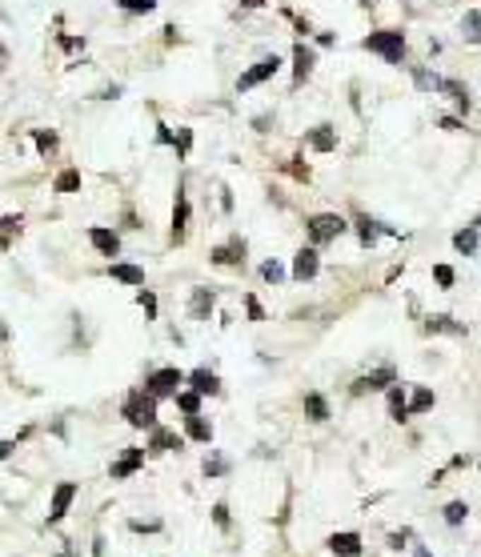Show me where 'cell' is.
Returning a JSON list of instances; mask_svg holds the SVG:
<instances>
[{"mask_svg": "<svg viewBox=\"0 0 481 557\" xmlns=\"http://www.w3.org/2000/svg\"><path fill=\"white\" fill-rule=\"evenodd\" d=\"M241 4H245V8H261V4H265V0H241Z\"/></svg>", "mask_w": 481, "mask_h": 557, "instance_id": "cell-47", "label": "cell"}, {"mask_svg": "<svg viewBox=\"0 0 481 557\" xmlns=\"http://www.w3.org/2000/svg\"><path fill=\"white\" fill-rule=\"evenodd\" d=\"M413 80H417V88H425V92H437V85H441V76L425 73V68H413Z\"/></svg>", "mask_w": 481, "mask_h": 557, "instance_id": "cell-36", "label": "cell"}, {"mask_svg": "<svg viewBox=\"0 0 481 557\" xmlns=\"http://www.w3.org/2000/svg\"><path fill=\"white\" fill-rule=\"evenodd\" d=\"M213 525H217V529H229V505H225V501L213 505Z\"/></svg>", "mask_w": 481, "mask_h": 557, "instance_id": "cell-40", "label": "cell"}, {"mask_svg": "<svg viewBox=\"0 0 481 557\" xmlns=\"http://www.w3.org/2000/svg\"><path fill=\"white\" fill-rule=\"evenodd\" d=\"M225 469H229V461H225L221 453H213V457H205V477H221Z\"/></svg>", "mask_w": 481, "mask_h": 557, "instance_id": "cell-38", "label": "cell"}, {"mask_svg": "<svg viewBox=\"0 0 481 557\" xmlns=\"http://www.w3.org/2000/svg\"><path fill=\"white\" fill-rule=\"evenodd\" d=\"M136 305L145 309L148 321H157V297H153V289H141V293H136Z\"/></svg>", "mask_w": 481, "mask_h": 557, "instance_id": "cell-34", "label": "cell"}, {"mask_svg": "<svg viewBox=\"0 0 481 557\" xmlns=\"http://www.w3.org/2000/svg\"><path fill=\"white\" fill-rule=\"evenodd\" d=\"M277 68H281V61H277V52H273V56H261V61L253 64V68H249V73L241 76V80H237V92H249V88H257L261 80H269V76L277 73Z\"/></svg>", "mask_w": 481, "mask_h": 557, "instance_id": "cell-6", "label": "cell"}, {"mask_svg": "<svg viewBox=\"0 0 481 557\" xmlns=\"http://www.w3.org/2000/svg\"><path fill=\"white\" fill-rule=\"evenodd\" d=\"M185 385H193V393H201V397H217V393H221V377H217L213 369L185 373Z\"/></svg>", "mask_w": 481, "mask_h": 557, "instance_id": "cell-9", "label": "cell"}, {"mask_svg": "<svg viewBox=\"0 0 481 557\" xmlns=\"http://www.w3.org/2000/svg\"><path fill=\"white\" fill-rule=\"evenodd\" d=\"M425 333H457V337H465V325H453V317H429L425 321Z\"/></svg>", "mask_w": 481, "mask_h": 557, "instance_id": "cell-23", "label": "cell"}, {"mask_svg": "<svg viewBox=\"0 0 481 557\" xmlns=\"http://www.w3.org/2000/svg\"><path fill=\"white\" fill-rule=\"evenodd\" d=\"M413 557H433V553H429V549H417V553H413Z\"/></svg>", "mask_w": 481, "mask_h": 557, "instance_id": "cell-49", "label": "cell"}, {"mask_svg": "<svg viewBox=\"0 0 481 557\" xmlns=\"http://www.w3.org/2000/svg\"><path fill=\"white\" fill-rule=\"evenodd\" d=\"M185 437H193V441H201V445H209L213 441V425L205 421V417H185Z\"/></svg>", "mask_w": 481, "mask_h": 557, "instance_id": "cell-20", "label": "cell"}, {"mask_svg": "<svg viewBox=\"0 0 481 557\" xmlns=\"http://www.w3.org/2000/svg\"><path fill=\"white\" fill-rule=\"evenodd\" d=\"M88 245L97 248L100 257H121V236L112 233V229H105V224H93V229H88Z\"/></svg>", "mask_w": 481, "mask_h": 557, "instance_id": "cell-8", "label": "cell"}, {"mask_svg": "<svg viewBox=\"0 0 481 557\" xmlns=\"http://www.w3.org/2000/svg\"><path fill=\"white\" fill-rule=\"evenodd\" d=\"M329 549H333L337 557H357L361 553V533H333V537H329Z\"/></svg>", "mask_w": 481, "mask_h": 557, "instance_id": "cell-18", "label": "cell"}, {"mask_svg": "<svg viewBox=\"0 0 481 557\" xmlns=\"http://www.w3.org/2000/svg\"><path fill=\"white\" fill-rule=\"evenodd\" d=\"M13 453H16V441H0V461L13 457Z\"/></svg>", "mask_w": 481, "mask_h": 557, "instance_id": "cell-46", "label": "cell"}, {"mask_svg": "<svg viewBox=\"0 0 481 557\" xmlns=\"http://www.w3.org/2000/svg\"><path fill=\"white\" fill-rule=\"evenodd\" d=\"M76 481H61L57 489H52V501H49V525H57V521H64V513H69V505L76 501Z\"/></svg>", "mask_w": 481, "mask_h": 557, "instance_id": "cell-5", "label": "cell"}, {"mask_svg": "<svg viewBox=\"0 0 481 557\" xmlns=\"http://www.w3.org/2000/svg\"><path fill=\"white\" fill-rule=\"evenodd\" d=\"M361 4H365V8H369V4H377V0H361Z\"/></svg>", "mask_w": 481, "mask_h": 557, "instance_id": "cell-50", "label": "cell"}, {"mask_svg": "<svg viewBox=\"0 0 481 557\" xmlns=\"http://www.w3.org/2000/svg\"><path fill=\"white\" fill-rule=\"evenodd\" d=\"M433 277H437V285H441V289L453 285V269H449V265H437V269H433Z\"/></svg>", "mask_w": 481, "mask_h": 557, "instance_id": "cell-41", "label": "cell"}, {"mask_svg": "<svg viewBox=\"0 0 481 557\" xmlns=\"http://www.w3.org/2000/svg\"><path fill=\"white\" fill-rule=\"evenodd\" d=\"M189 236V197H185V188L177 185V200H173V241L181 245Z\"/></svg>", "mask_w": 481, "mask_h": 557, "instance_id": "cell-13", "label": "cell"}, {"mask_svg": "<svg viewBox=\"0 0 481 557\" xmlns=\"http://www.w3.org/2000/svg\"><path fill=\"white\" fill-rule=\"evenodd\" d=\"M20 224H25L20 217H4V221H0V245H4V248L13 245V233L20 236Z\"/></svg>", "mask_w": 481, "mask_h": 557, "instance_id": "cell-31", "label": "cell"}, {"mask_svg": "<svg viewBox=\"0 0 481 557\" xmlns=\"http://www.w3.org/2000/svg\"><path fill=\"white\" fill-rule=\"evenodd\" d=\"M0 20H4V8H0Z\"/></svg>", "mask_w": 481, "mask_h": 557, "instance_id": "cell-51", "label": "cell"}, {"mask_svg": "<svg viewBox=\"0 0 481 557\" xmlns=\"http://www.w3.org/2000/svg\"><path fill=\"white\" fill-rule=\"evenodd\" d=\"M157 140H160V145H173V133H169V124H157Z\"/></svg>", "mask_w": 481, "mask_h": 557, "instance_id": "cell-45", "label": "cell"}, {"mask_svg": "<svg viewBox=\"0 0 481 557\" xmlns=\"http://www.w3.org/2000/svg\"><path fill=\"white\" fill-rule=\"evenodd\" d=\"M317 269H321L317 248H301V253H297V260H293V281H313V277H317Z\"/></svg>", "mask_w": 481, "mask_h": 557, "instance_id": "cell-16", "label": "cell"}, {"mask_svg": "<svg viewBox=\"0 0 481 557\" xmlns=\"http://www.w3.org/2000/svg\"><path fill=\"white\" fill-rule=\"evenodd\" d=\"M309 140V149H317V152H329V149H337V133L329 128V124H317L313 133L305 136Z\"/></svg>", "mask_w": 481, "mask_h": 557, "instance_id": "cell-19", "label": "cell"}, {"mask_svg": "<svg viewBox=\"0 0 481 557\" xmlns=\"http://www.w3.org/2000/svg\"><path fill=\"white\" fill-rule=\"evenodd\" d=\"M461 37H465L469 44H481V13L477 8H469V13L461 16Z\"/></svg>", "mask_w": 481, "mask_h": 557, "instance_id": "cell-22", "label": "cell"}, {"mask_svg": "<svg viewBox=\"0 0 481 557\" xmlns=\"http://www.w3.org/2000/svg\"><path fill=\"white\" fill-rule=\"evenodd\" d=\"M181 385H185V373L177 369V365H165V369H153L145 377V393H153L160 401V397H177Z\"/></svg>", "mask_w": 481, "mask_h": 557, "instance_id": "cell-3", "label": "cell"}, {"mask_svg": "<svg viewBox=\"0 0 481 557\" xmlns=\"http://www.w3.org/2000/svg\"><path fill=\"white\" fill-rule=\"evenodd\" d=\"M213 305H217V293H213V289H193V297H189V317L205 321V317L213 313Z\"/></svg>", "mask_w": 481, "mask_h": 557, "instance_id": "cell-17", "label": "cell"}, {"mask_svg": "<svg viewBox=\"0 0 481 557\" xmlns=\"http://www.w3.org/2000/svg\"><path fill=\"white\" fill-rule=\"evenodd\" d=\"M393 381H397L393 365H381V369H373V373H365V377H357V381H353V393H365V389H389Z\"/></svg>", "mask_w": 481, "mask_h": 557, "instance_id": "cell-10", "label": "cell"}, {"mask_svg": "<svg viewBox=\"0 0 481 557\" xmlns=\"http://www.w3.org/2000/svg\"><path fill=\"white\" fill-rule=\"evenodd\" d=\"M32 140H37L40 157H52V152L61 149V140H57V133H52V128H32Z\"/></svg>", "mask_w": 481, "mask_h": 557, "instance_id": "cell-24", "label": "cell"}, {"mask_svg": "<svg viewBox=\"0 0 481 557\" xmlns=\"http://www.w3.org/2000/svg\"><path fill=\"white\" fill-rule=\"evenodd\" d=\"M245 305H249V317H253V321H265V313H261L257 297H245Z\"/></svg>", "mask_w": 481, "mask_h": 557, "instance_id": "cell-44", "label": "cell"}, {"mask_svg": "<svg viewBox=\"0 0 481 557\" xmlns=\"http://www.w3.org/2000/svg\"><path fill=\"white\" fill-rule=\"evenodd\" d=\"M261 277H265L269 285H277V281H285V269L277 265V260H265V265H261Z\"/></svg>", "mask_w": 481, "mask_h": 557, "instance_id": "cell-39", "label": "cell"}, {"mask_svg": "<svg viewBox=\"0 0 481 557\" xmlns=\"http://www.w3.org/2000/svg\"><path fill=\"white\" fill-rule=\"evenodd\" d=\"M185 445V437H177L173 429H160V425H153L148 429V453H169V449H181Z\"/></svg>", "mask_w": 481, "mask_h": 557, "instance_id": "cell-12", "label": "cell"}, {"mask_svg": "<svg viewBox=\"0 0 481 557\" xmlns=\"http://www.w3.org/2000/svg\"><path fill=\"white\" fill-rule=\"evenodd\" d=\"M124 13H133V16H141V13H153L157 8V0H117Z\"/></svg>", "mask_w": 481, "mask_h": 557, "instance_id": "cell-35", "label": "cell"}, {"mask_svg": "<svg viewBox=\"0 0 481 557\" xmlns=\"http://www.w3.org/2000/svg\"><path fill=\"white\" fill-rule=\"evenodd\" d=\"M369 52H381L389 64H401L405 61V32H397V28H385V32H373V37L361 40Z\"/></svg>", "mask_w": 481, "mask_h": 557, "instance_id": "cell-2", "label": "cell"}, {"mask_svg": "<svg viewBox=\"0 0 481 557\" xmlns=\"http://www.w3.org/2000/svg\"><path fill=\"white\" fill-rule=\"evenodd\" d=\"M121 417L133 425V429H153V425H157V397L145 393V389H133V393L124 397Z\"/></svg>", "mask_w": 481, "mask_h": 557, "instance_id": "cell-1", "label": "cell"}, {"mask_svg": "<svg viewBox=\"0 0 481 557\" xmlns=\"http://www.w3.org/2000/svg\"><path fill=\"white\" fill-rule=\"evenodd\" d=\"M129 529H136V533H157L160 521H141V517H133V521H129Z\"/></svg>", "mask_w": 481, "mask_h": 557, "instance_id": "cell-42", "label": "cell"}, {"mask_svg": "<svg viewBox=\"0 0 481 557\" xmlns=\"http://www.w3.org/2000/svg\"><path fill=\"white\" fill-rule=\"evenodd\" d=\"M0 341H8V325L0 321Z\"/></svg>", "mask_w": 481, "mask_h": 557, "instance_id": "cell-48", "label": "cell"}, {"mask_svg": "<svg viewBox=\"0 0 481 557\" xmlns=\"http://www.w3.org/2000/svg\"><path fill=\"white\" fill-rule=\"evenodd\" d=\"M173 401H177V409H181L185 417H197V413H201V393H193V389H189V393L181 389V393H177Z\"/></svg>", "mask_w": 481, "mask_h": 557, "instance_id": "cell-27", "label": "cell"}, {"mask_svg": "<svg viewBox=\"0 0 481 557\" xmlns=\"http://www.w3.org/2000/svg\"><path fill=\"white\" fill-rule=\"evenodd\" d=\"M357 236H361V245L369 248L377 236H381V224L377 221H369V217H357Z\"/></svg>", "mask_w": 481, "mask_h": 557, "instance_id": "cell-28", "label": "cell"}, {"mask_svg": "<svg viewBox=\"0 0 481 557\" xmlns=\"http://www.w3.org/2000/svg\"><path fill=\"white\" fill-rule=\"evenodd\" d=\"M313 64H317L313 49H305V40H297L293 44V85H305L309 73H313Z\"/></svg>", "mask_w": 481, "mask_h": 557, "instance_id": "cell-11", "label": "cell"}, {"mask_svg": "<svg viewBox=\"0 0 481 557\" xmlns=\"http://www.w3.org/2000/svg\"><path fill=\"white\" fill-rule=\"evenodd\" d=\"M437 92H445V97H453V100H457V109H465V112H469V92H465V85H457V80H445V76H441V85H437Z\"/></svg>", "mask_w": 481, "mask_h": 557, "instance_id": "cell-25", "label": "cell"}, {"mask_svg": "<svg viewBox=\"0 0 481 557\" xmlns=\"http://www.w3.org/2000/svg\"><path fill=\"white\" fill-rule=\"evenodd\" d=\"M141 465H145V449H136V445H129L121 453V457L112 461V469H109V477L112 481H124V477H133L136 469H141Z\"/></svg>", "mask_w": 481, "mask_h": 557, "instance_id": "cell-7", "label": "cell"}, {"mask_svg": "<svg viewBox=\"0 0 481 557\" xmlns=\"http://www.w3.org/2000/svg\"><path fill=\"white\" fill-rule=\"evenodd\" d=\"M409 537H413L409 529H397V533H389V549H401V545H405Z\"/></svg>", "mask_w": 481, "mask_h": 557, "instance_id": "cell-43", "label": "cell"}, {"mask_svg": "<svg viewBox=\"0 0 481 557\" xmlns=\"http://www.w3.org/2000/svg\"><path fill=\"white\" fill-rule=\"evenodd\" d=\"M305 413H309V421H329V405H325V397L309 393L305 397Z\"/></svg>", "mask_w": 481, "mask_h": 557, "instance_id": "cell-26", "label": "cell"}, {"mask_svg": "<svg viewBox=\"0 0 481 557\" xmlns=\"http://www.w3.org/2000/svg\"><path fill=\"white\" fill-rule=\"evenodd\" d=\"M109 277L112 281H121V285H133V289L145 285V269H141V265H124V260H112Z\"/></svg>", "mask_w": 481, "mask_h": 557, "instance_id": "cell-15", "label": "cell"}, {"mask_svg": "<svg viewBox=\"0 0 481 557\" xmlns=\"http://www.w3.org/2000/svg\"><path fill=\"white\" fill-rule=\"evenodd\" d=\"M465 513H469L465 501H449V505H445V525H461V521H465Z\"/></svg>", "mask_w": 481, "mask_h": 557, "instance_id": "cell-33", "label": "cell"}, {"mask_svg": "<svg viewBox=\"0 0 481 557\" xmlns=\"http://www.w3.org/2000/svg\"><path fill=\"white\" fill-rule=\"evenodd\" d=\"M173 149H177V157H189V149H193V128H181V133L173 136Z\"/></svg>", "mask_w": 481, "mask_h": 557, "instance_id": "cell-37", "label": "cell"}, {"mask_svg": "<svg viewBox=\"0 0 481 557\" xmlns=\"http://www.w3.org/2000/svg\"><path fill=\"white\" fill-rule=\"evenodd\" d=\"M425 409H433V389H417V393L409 397V417H413V413H425Z\"/></svg>", "mask_w": 481, "mask_h": 557, "instance_id": "cell-32", "label": "cell"}, {"mask_svg": "<svg viewBox=\"0 0 481 557\" xmlns=\"http://www.w3.org/2000/svg\"><path fill=\"white\" fill-rule=\"evenodd\" d=\"M453 245H457V253H477V229H473V224L461 229V233L453 236Z\"/></svg>", "mask_w": 481, "mask_h": 557, "instance_id": "cell-30", "label": "cell"}, {"mask_svg": "<svg viewBox=\"0 0 481 557\" xmlns=\"http://www.w3.org/2000/svg\"><path fill=\"white\" fill-rule=\"evenodd\" d=\"M349 224L337 217V212H317V217H309V236H313V245H325V241H337V236L345 233Z\"/></svg>", "mask_w": 481, "mask_h": 557, "instance_id": "cell-4", "label": "cell"}, {"mask_svg": "<svg viewBox=\"0 0 481 557\" xmlns=\"http://www.w3.org/2000/svg\"><path fill=\"white\" fill-rule=\"evenodd\" d=\"M389 417H393V421H405L409 417V401H405V389H401V385H389Z\"/></svg>", "mask_w": 481, "mask_h": 557, "instance_id": "cell-21", "label": "cell"}, {"mask_svg": "<svg viewBox=\"0 0 481 557\" xmlns=\"http://www.w3.org/2000/svg\"><path fill=\"white\" fill-rule=\"evenodd\" d=\"M213 265H245V241L229 236V245H217L213 248Z\"/></svg>", "mask_w": 481, "mask_h": 557, "instance_id": "cell-14", "label": "cell"}, {"mask_svg": "<svg viewBox=\"0 0 481 557\" xmlns=\"http://www.w3.org/2000/svg\"><path fill=\"white\" fill-rule=\"evenodd\" d=\"M52 188H57V193H76V188H81V173H76V169H64V173L52 181Z\"/></svg>", "mask_w": 481, "mask_h": 557, "instance_id": "cell-29", "label": "cell"}]
</instances>
